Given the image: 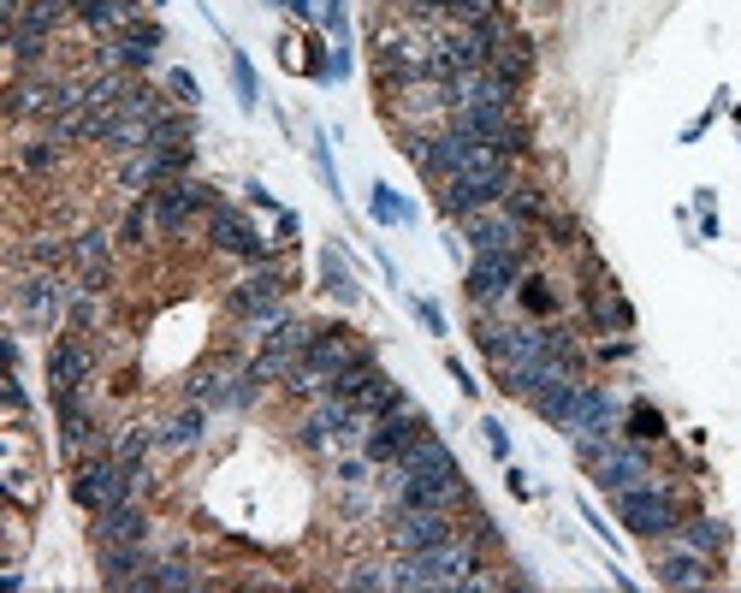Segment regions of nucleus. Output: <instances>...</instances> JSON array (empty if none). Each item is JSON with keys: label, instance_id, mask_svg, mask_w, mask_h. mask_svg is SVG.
I'll return each mask as SVG.
<instances>
[{"label": "nucleus", "instance_id": "nucleus-1", "mask_svg": "<svg viewBox=\"0 0 741 593\" xmlns=\"http://www.w3.org/2000/svg\"><path fill=\"white\" fill-rule=\"evenodd\" d=\"M511 184H516L511 155H499L481 142V149L469 155V167L452 172V179H440V208L452 214V220H469V214H481V208H499Z\"/></svg>", "mask_w": 741, "mask_h": 593}, {"label": "nucleus", "instance_id": "nucleus-2", "mask_svg": "<svg viewBox=\"0 0 741 593\" xmlns=\"http://www.w3.org/2000/svg\"><path fill=\"white\" fill-rule=\"evenodd\" d=\"M71 292H78V285H66L60 267L12 273V309H19V321L36 327V332H48V327L66 321V315H71Z\"/></svg>", "mask_w": 741, "mask_h": 593}, {"label": "nucleus", "instance_id": "nucleus-3", "mask_svg": "<svg viewBox=\"0 0 741 593\" xmlns=\"http://www.w3.org/2000/svg\"><path fill=\"white\" fill-rule=\"evenodd\" d=\"M137 481H142L137 469H125L113 452H101V457H83L78 463V475H71V499L95 516V511H107V504H119V499L137 493Z\"/></svg>", "mask_w": 741, "mask_h": 593}, {"label": "nucleus", "instance_id": "nucleus-4", "mask_svg": "<svg viewBox=\"0 0 741 593\" xmlns=\"http://www.w3.org/2000/svg\"><path fill=\"white\" fill-rule=\"evenodd\" d=\"M421 433H428V415H421L410 398H398L386 415H374L368 440H362V457H368V463H380V469H391V463H398L403 452H410V445L421 440Z\"/></svg>", "mask_w": 741, "mask_h": 593}, {"label": "nucleus", "instance_id": "nucleus-5", "mask_svg": "<svg viewBox=\"0 0 741 593\" xmlns=\"http://www.w3.org/2000/svg\"><path fill=\"white\" fill-rule=\"evenodd\" d=\"M617 499V516L629 523V534H641V540H659V534H671L676 528V499H671V487H659V481H641V487H623Z\"/></svg>", "mask_w": 741, "mask_h": 593}, {"label": "nucleus", "instance_id": "nucleus-6", "mask_svg": "<svg viewBox=\"0 0 741 593\" xmlns=\"http://www.w3.org/2000/svg\"><path fill=\"white\" fill-rule=\"evenodd\" d=\"M149 202H155V231H184V226H191V214L214 208V191L184 172V179H167Z\"/></svg>", "mask_w": 741, "mask_h": 593}, {"label": "nucleus", "instance_id": "nucleus-7", "mask_svg": "<svg viewBox=\"0 0 741 593\" xmlns=\"http://www.w3.org/2000/svg\"><path fill=\"white\" fill-rule=\"evenodd\" d=\"M398 504H428V511H452V504L469 499V487H463V475H457V463H445V469H415V475H403L398 487Z\"/></svg>", "mask_w": 741, "mask_h": 593}, {"label": "nucleus", "instance_id": "nucleus-8", "mask_svg": "<svg viewBox=\"0 0 741 593\" xmlns=\"http://www.w3.org/2000/svg\"><path fill=\"white\" fill-rule=\"evenodd\" d=\"M522 285V250H481L469 262V297L475 303H504Z\"/></svg>", "mask_w": 741, "mask_h": 593}, {"label": "nucleus", "instance_id": "nucleus-9", "mask_svg": "<svg viewBox=\"0 0 741 593\" xmlns=\"http://www.w3.org/2000/svg\"><path fill=\"white\" fill-rule=\"evenodd\" d=\"M457 523L452 511H428V504H398V516H391V540H398V552H428V546L452 540Z\"/></svg>", "mask_w": 741, "mask_h": 593}, {"label": "nucleus", "instance_id": "nucleus-10", "mask_svg": "<svg viewBox=\"0 0 741 593\" xmlns=\"http://www.w3.org/2000/svg\"><path fill=\"white\" fill-rule=\"evenodd\" d=\"M161 42H167L161 24H142V19H137L130 31H119V36L101 42L95 60H101V66H113V71H149V66H155V48H161Z\"/></svg>", "mask_w": 741, "mask_h": 593}, {"label": "nucleus", "instance_id": "nucleus-11", "mask_svg": "<svg viewBox=\"0 0 741 593\" xmlns=\"http://www.w3.org/2000/svg\"><path fill=\"white\" fill-rule=\"evenodd\" d=\"M588 469H593V481H600L605 493H623V487L652 481V457L641 452V445H629V440H612L600 457L588 463Z\"/></svg>", "mask_w": 741, "mask_h": 593}, {"label": "nucleus", "instance_id": "nucleus-12", "mask_svg": "<svg viewBox=\"0 0 741 593\" xmlns=\"http://www.w3.org/2000/svg\"><path fill=\"white\" fill-rule=\"evenodd\" d=\"M208 243L226 255H243V262H267V238L243 220L238 208H226V202H214L208 208Z\"/></svg>", "mask_w": 741, "mask_h": 593}, {"label": "nucleus", "instance_id": "nucleus-13", "mask_svg": "<svg viewBox=\"0 0 741 593\" xmlns=\"http://www.w3.org/2000/svg\"><path fill=\"white\" fill-rule=\"evenodd\" d=\"M280 303H285V273L273 262H255V273L231 292V309L243 321H280Z\"/></svg>", "mask_w": 741, "mask_h": 593}, {"label": "nucleus", "instance_id": "nucleus-14", "mask_svg": "<svg viewBox=\"0 0 741 593\" xmlns=\"http://www.w3.org/2000/svg\"><path fill=\"white\" fill-rule=\"evenodd\" d=\"M452 125H463L469 137H481L487 149H499V155H516V149H522V119H516V107H457Z\"/></svg>", "mask_w": 741, "mask_h": 593}, {"label": "nucleus", "instance_id": "nucleus-15", "mask_svg": "<svg viewBox=\"0 0 741 593\" xmlns=\"http://www.w3.org/2000/svg\"><path fill=\"white\" fill-rule=\"evenodd\" d=\"M303 363H309V368H321L327 380H339L344 368L374 363V351H368V344H356L344 327H321V332H315V344H309V356H303Z\"/></svg>", "mask_w": 741, "mask_h": 593}, {"label": "nucleus", "instance_id": "nucleus-16", "mask_svg": "<svg viewBox=\"0 0 741 593\" xmlns=\"http://www.w3.org/2000/svg\"><path fill=\"white\" fill-rule=\"evenodd\" d=\"M155 558H149V540H119V546H101V582L107 588H137L149 582Z\"/></svg>", "mask_w": 741, "mask_h": 593}, {"label": "nucleus", "instance_id": "nucleus-17", "mask_svg": "<svg viewBox=\"0 0 741 593\" xmlns=\"http://www.w3.org/2000/svg\"><path fill=\"white\" fill-rule=\"evenodd\" d=\"M463 238H469L475 255H481V250H516V243H522V220L499 202V208L469 214V220H463Z\"/></svg>", "mask_w": 741, "mask_h": 593}, {"label": "nucleus", "instance_id": "nucleus-18", "mask_svg": "<svg viewBox=\"0 0 741 593\" xmlns=\"http://www.w3.org/2000/svg\"><path fill=\"white\" fill-rule=\"evenodd\" d=\"M95 374V356L83 339H60L48 351V392H78V386H90Z\"/></svg>", "mask_w": 741, "mask_h": 593}, {"label": "nucleus", "instance_id": "nucleus-19", "mask_svg": "<svg viewBox=\"0 0 741 593\" xmlns=\"http://www.w3.org/2000/svg\"><path fill=\"white\" fill-rule=\"evenodd\" d=\"M107 262H113V238L101 226H83L78 238H71V267L83 273L78 285H95V292H107Z\"/></svg>", "mask_w": 741, "mask_h": 593}, {"label": "nucleus", "instance_id": "nucleus-20", "mask_svg": "<svg viewBox=\"0 0 741 593\" xmlns=\"http://www.w3.org/2000/svg\"><path fill=\"white\" fill-rule=\"evenodd\" d=\"M95 540L101 546H119V540H149V511H142L137 499H119L107 504V511H95Z\"/></svg>", "mask_w": 741, "mask_h": 593}, {"label": "nucleus", "instance_id": "nucleus-21", "mask_svg": "<svg viewBox=\"0 0 741 593\" xmlns=\"http://www.w3.org/2000/svg\"><path fill=\"white\" fill-rule=\"evenodd\" d=\"M652 575H659L664 588H711V558L694 552V546H676V552H659V563H652Z\"/></svg>", "mask_w": 741, "mask_h": 593}, {"label": "nucleus", "instance_id": "nucleus-22", "mask_svg": "<svg viewBox=\"0 0 741 593\" xmlns=\"http://www.w3.org/2000/svg\"><path fill=\"white\" fill-rule=\"evenodd\" d=\"M570 433H600V440H617V398L600 392V386H581Z\"/></svg>", "mask_w": 741, "mask_h": 593}, {"label": "nucleus", "instance_id": "nucleus-23", "mask_svg": "<svg viewBox=\"0 0 741 593\" xmlns=\"http://www.w3.org/2000/svg\"><path fill=\"white\" fill-rule=\"evenodd\" d=\"M528 403L546 415L551 427H570L575 422V403H581V380H575V374H558V380H546Z\"/></svg>", "mask_w": 741, "mask_h": 593}, {"label": "nucleus", "instance_id": "nucleus-24", "mask_svg": "<svg viewBox=\"0 0 741 593\" xmlns=\"http://www.w3.org/2000/svg\"><path fill=\"white\" fill-rule=\"evenodd\" d=\"M78 24L95 36H119L137 24V0H78Z\"/></svg>", "mask_w": 741, "mask_h": 593}, {"label": "nucleus", "instance_id": "nucleus-25", "mask_svg": "<svg viewBox=\"0 0 741 593\" xmlns=\"http://www.w3.org/2000/svg\"><path fill=\"white\" fill-rule=\"evenodd\" d=\"M66 262H71V238H60V231H36L31 243H19V250L7 255L12 273H24V267H66Z\"/></svg>", "mask_w": 741, "mask_h": 593}, {"label": "nucleus", "instance_id": "nucleus-26", "mask_svg": "<svg viewBox=\"0 0 741 593\" xmlns=\"http://www.w3.org/2000/svg\"><path fill=\"white\" fill-rule=\"evenodd\" d=\"M202 440H208V403H196V410H179V415L161 427V445H167V452H196Z\"/></svg>", "mask_w": 741, "mask_h": 593}, {"label": "nucleus", "instance_id": "nucleus-27", "mask_svg": "<svg viewBox=\"0 0 741 593\" xmlns=\"http://www.w3.org/2000/svg\"><path fill=\"white\" fill-rule=\"evenodd\" d=\"M492 71H499V78H511L516 90H522V78L534 71V42L511 31V36L499 42V48H492Z\"/></svg>", "mask_w": 741, "mask_h": 593}, {"label": "nucleus", "instance_id": "nucleus-28", "mask_svg": "<svg viewBox=\"0 0 741 593\" xmlns=\"http://www.w3.org/2000/svg\"><path fill=\"white\" fill-rule=\"evenodd\" d=\"M149 445H161V427H142V422H125L113 433V457L125 463V469L142 475V457H149Z\"/></svg>", "mask_w": 741, "mask_h": 593}, {"label": "nucleus", "instance_id": "nucleus-29", "mask_svg": "<svg viewBox=\"0 0 741 593\" xmlns=\"http://www.w3.org/2000/svg\"><path fill=\"white\" fill-rule=\"evenodd\" d=\"M60 161H66V142H60V137H48V132L31 137V142L19 149V167H24V172H36V179H48V172L60 167Z\"/></svg>", "mask_w": 741, "mask_h": 593}, {"label": "nucleus", "instance_id": "nucleus-30", "mask_svg": "<svg viewBox=\"0 0 741 593\" xmlns=\"http://www.w3.org/2000/svg\"><path fill=\"white\" fill-rule=\"evenodd\" d=\"M588 321L600 327V332H629V321H635V315H629V303H623V297L612 292V285H605V292L588 303Z\"/></svg>", "mask_w": 741, "mask_h": 593}, {"label": "nucleus", "instance_id": "nucleus-31", "mask_svg": "<svg viewBox=\"0 0 741 593\" xmlns=\"http://www.w3.org/2000/svg\"><path fill=\"white\" fill-rule=\"evenodd\" d=\"M155 588H208V575H202L196 563H184V558H167V563H155V570H149L142 593H155Z\"/></svg>", "mask_w": 741, "mask_h": 593}, {"label": "nucleus", "instance_id": "nucleus-32", "mask_svg": "<svg viewBox=\"0 0 741 593\" xmlns=\"http://www.w3.org/2000/svg\"><path fill=\"white\" fill-rule=\"evenodd\" d=\"M167 107H172V101H167L161 90H149V83H130V90H125V101H119V113H125V119H142V125H155Z\"/></svg>", "mask_w": 741, "mask_h": 593}, {"label": "nucleus", "instance_id": "nucleus-33", "mask_svg": "<svg viewBox=\"0 0 741 593\" xmlns=\"http://www.w3.org/2000/svg\"><path fill=\"white\" fill-rule=\"evenodd\" d=\"M71 19H78V0H31V12H24V24H36L48 36H60Z\"/></svg>", "mask_w": 741, "mask_h": 593}, {"label": "nucleus", "instance_id": "nucleus-34", "mask_svg": "<svg viewBox=\"0 0 741 593\" xmlns=\"http://www.w3.org/2000/svg\"><path fill=\"white\" fill-rule=\"evenodd\" d=\"M398 398H403V392H398V380H391V374L380 368V374H374L368 386H362L356 410H362V415H386V410H391V403H398Z\"/></svg>", "mask_w": 741, "mask_h": 593}, {"label": "nucleus", "instance_id": "nucleus-35", "mask_svg": "<svg viewBox=\"0 0 741 593\" xmlns=\"http://www.w3.org/2000/svg\"><path fill=\"white\" fill-rule=\"evenodd\" d=\"M149 231H155V202L142 196V202H130V214L119 226V243H149Z\"/></svg>", "mask_w": 741, "mask_h": 593}, {"label": "nucleus", "instance_id": "nucleus-36", "mask_svg": "<svg viewBox=\"0 0 741 593\" xmlns=\"http://www.w3.org/2000/svg\"><path fill=\"white\" fill-rule=\"evenodd\" d=\"M321 280H327V292L339 297V303H356V297H362L356 280H351V267H344L339 255H321Z\"/></svg>", "mask_w": 741, "mask_h": 593}, {"label": "nucleus", "instance_id": "nucleus-37", "mask_svg": "<svg viewBox=\"0 0 741 593\" xmlns=\"http://www.w3.org/2000/svg\"><path fill=\"white\" fill-rule=\"evenodd\" d=\"M368 208H374V220H380V226H403V220H410V202L391 196L386 184H374V202H368Z\"/></svg>", "mask_w": 741, "mask_h": 593}, {"label": "nucleus", "instance_id": "nucleus-38", "mask_svg": "<svg viewBox=\"0 0 741 593\" xmlns=\"http://www.w3.org/2000/svg\"><path fill=\"white\" fill-rule=\"evenodd\" d=\"M682 546H694V552H718V546H723V523H711V516H694L688 534H682Z\"/></svg>", "mask_w": 741, "mask_h": 593}, {"label": "nucleus", "instance_id": "nucleus-39", "mask_svg": "<svg viewBox=\"0 0 741 593\" xmlns=\"http://www.w3.org/2000/svg\"><path fill=\"white\" fill-rule=\"evenodd\" d=\"M339 588H391V570H380V563H356V570L339 575Z\"/></svg>", "mask_w": 741, "mask_h": 593}, {"label": "nucleus", "instance_id": "nucleus-40", "mask_svg": "<svg viewBox=\"0 0 741 593\" xmlns=\"http://www.w3.org/2000/svg\"><path fill=\"white\" fill-rule=\"evenodd\" d=\"M504 208H511L516 220H534V214H540L546 202H540V191H516V184H511V191H504Z\"/></svg>", "mask_w": 741, "mask_h": 593}, {"label": "nucleus", "instance_id": "nucleus-41", "mask_svg": "<svg viewBox=\"0 0 741 593\" xmlns=\"http://www.w3.org/2000/svg\"><path fill=\"white\" fill-rule=\"evenodd\" d=\"M167 90H172V101H179V107H196V78H191V71H167Z\"/></svg>", "mask_w": 741, "mask_h": 593}, {"label": "nucleus", "instance_id": "nucleus-42", "mask_svg": "<svg viewBox=\"0 0 741 593\" xmlns=\"http://www.w3.org/2000/svg\"><path fill=\"white\" fill-rule=\"evenodd\" d=\"M7 415H12V422H24V415H31V398H24V380H19V368L7 374Z\"/></svg>", "mask_w": 741, "mask_h": 593}, {"label": "nucleus", "instance_id": "nucleus-43", "mask_svg": "<svg viewBox=\"0 0 741 593\" xmlns=\"http://www.w3.org/2000/svg\"><path fill=\"white\" fill-rule=\"evenodd\" d=\"M231 83H238V101H243V107H255V71H250V60H243V54L231 60Z\"/></svg>", "mask_w": 741, "mask_h": 593}, {"label": "nucleus", "instance_id": "nucleus-44", "mask_svg": "<svg viewBox=\"0 0 741 593\" xmlns=\"http://www.w3.org/2000/svg\"><path fill=\"white\" fill-rule=\"evenodd\" d=\"M629 422H635V427H629V433H635V440H659V433H664V422H659V410H647V403H641V410H635V415H629Z\"/></svg>", "mask_w": 741, "mask_h": 593}, {"label": "nucleus", "instance_id": "nucleus-45", "mask_svg": "<svg viewBox=\"0 0 741 593\" xmlns=\"http://www.w3.org/2000/svg\"><path fill=\"white\" fill-rule=\"evenodd\" d=\"M522 297H528V309H540V315H551V309H558V297L546 292V280H528V292H522Z\"/></svg>", "mask_w": 741, "mask_h": 593}, {"label": "nucleus", "instance_id": "nucleus-46", "mask_svg": "<svg viewBox=\"0 0 741 593\" xmlns=\"http://www.w3.org/2000/svg\"><path fill=\"white\" fill-rule=\"evenodd\" d=\"M339 481H344V487H362V481H368V457H351V463H339Z\"/></svg>", "mask_w": 741, "mask_h": 593}, {"label": "nucleus", "instance_id": "nucleus-47", "mask_svg": "<svg viewBox=\"0 0 741 593\" xmlns=\"http://www.w3.org/2000/svg\"><path fill=\"white\" fill-rule=\"evenodd\" d=\"M415 315L428 321V332H445V315H440V303H415Z\"/></svg>", "mask_w": 741, "mask_h": 593}, {"label": "nucleus", "instance_id": "nucleus-48", "mask_svg": "<svg viewBox=\"0 0 741 593\" xmlns=\"http://www.w3.org/2000/svg\"><path fill=\"white\" fill-rule=\"evenodd\" d=\"M327 31L344 36V0H327Z\"/></svg>", "mask_w": 741, "mask_h": 593}, {"label": "nucleus", "instance_id": "nucleus-49", "mask_svg": "<svg viewBox=\"0 0 741 593\" xmlns=\"http://www.w3.org/2000/svg\"><path fill=\"white\" fill-rule=\"evenodd\" d=\"M24 12H31V0H0V19H7V24H19Z\"/></svg>", "mask_w": 741, "mask_h": 593}, {"label": "nucleus", "instance_id": "nucleus-50", "mask_svg": "<svg viewBox=\"0 0 741 593\" xmlns=\"http://www.w3.org/2000/svg\"><path fill=\"white\" fill-rule=\"evenodd\" d=\"M487 445H492V452H499V457L511 452V440H504V427H499V422H487Z\"/></svg>", "mask_w": 741, "mask_h": 593}, {"label": "nucleus", "instance_id": "nucleus-51", "mask_svg": "<svg viewBox=\"0 0 741 593\" xmlns=\"http://www.w3.org/2000/svg\"><path fill=\"white\" fill-rule=\"evenodd\" d=\"M285 7H290V12H309V0H285Z\"/></svg>", "mask_w": 741, "mask_h": 593}, {"label": "nucleus", "instance_id": "nucleus-52", "mask_svg": "<svg viewBox=\"0 0 741 593\" xmlns=\"http://www.w3.org/2000/svg\"><path fill=\"white\" fill-rule=\"evenodd\" d=\"M534 7H546V0H534Z\"/></svg>", "mask_w": 741, "mask_h": 593}]
</instances>
